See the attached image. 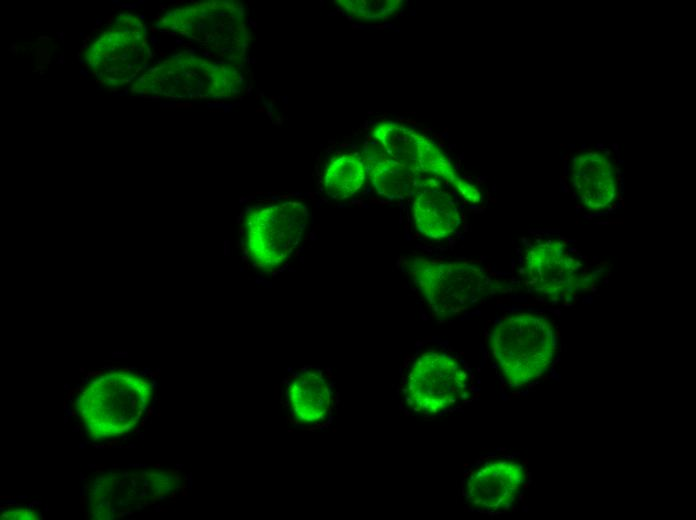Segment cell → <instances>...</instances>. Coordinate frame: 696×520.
I'll return each instance as SVG.
<instances>
[{
	"mask_svg": "<svg viewBox=\"0 0 696 520\" xmlns=\"http://www.w3.org/2000/svg\"><path fill=\"white\" fill-rule=\"evenodd\" d=\"M558 341L557 328L547 316L518 312L498 319L490 345L508 384L523 387L546 373L554 361Z\"/></svg>",
	"mask_w": 696,
	"mask_h": 520,
	"instance_id": "1",
	"label": "cell"
},
{
	"mask_svg": "<svg viewBox=\"0 0 696 520\" xmlns=\"http://www.w3.org/2000/svg\"><path fill=\"white\" fill-rule=\"evenodd\" d=\"M405 270L439 319L459 315L501 289L488 271L466 261L413 257Z\"/></svg>",
	"mask_w": 696,
	"mask_h": 520,
	"instance_id": "2",
	"label": "cell"
},
{
	"mask_svg": "<svg viewBox=\"0 0 696 520\" xmlns=\"http://www.w3.org/2000/svg\"><path fill=\"white\" fill-rule=\"evenodd\" d=\"M523 273L528 287L541 298L564 303L595 283V273L586 260L557 238L530 244L524 255Z\"/></svg>",
	"mask_w": 696,
	"mask_h": 520,
	"instance_id": "3",
	"label": "cell"
},
{
	"mask_svg": "<svg viewBox=\"0 0 696 520\" xmlns=\"http://www.w3.org/2000/svg\"><path fill=\"white\" fill-rule=\"evenodd\" d=\"M171 29L205 43L215 56L238 62L248 51L250 32L239 2L211 1L175 10L165 19Z\"/></svg>",
	"mask_w": 696,
	"mask_h": 520,
	"instance_id": "4",
	"label": "cell"
},
{
	"mask_svg": "<svg viewBox=\"0 0 696 520\" xmlns=\"http://www.w3.org/2000/svg\"><path fill=\"white\" fill-rule=\"evenodd\" d=\"M308 218L306 206L294 201L250 213L246 222V247L254 264L264 269L282 265L299 246Z\"/></svg>",
	"mask_w": 696,
	"mask_h": 520,
	"instance_id": "5",
	"label": "cell"
},
{
	"mask_svg": "<svg viewBox=\"0 0 696 520\" xmlns=\"http://www.w3.org/2000/svg\"><path fill=\"white\" fill-rule=\"evenodd\" d=\"M468 388L467 372L456 358L445 352L426 351L411 365L404 391L414 411L437 415L461 402Z\"/></svg>",
	"mask_w": 696,
	"mask_h": 520,
	"instance_id": "6",
	"label": "cell"
},
{
	"mask_svg": "<svg viewBox=\"0 0 696 520\" xmlns=\"http://www.w3.org/2000/svg\"><path fill=\"white\" fill-rule=\"evenodd\" d=\"M280 403L292 425L312 430L326 425L336 405L334 384L319 369H300L283 380L279 388Z\"/></svg>",
	"mask_w": 696,
	"mask_h": 520,
	"instance_id": "7",
	"label": "cell"
},
{
	"mask_svg": "<svg viewBox=\"0 0 696 520\" xmlns=\"http://www.w3.org/2000/svg\"><path fill=\"white\" fill-rule=\"evenodd\" d=\"M372 133L392 160L422 179L441 182L452 170L438 146L411 127L384 121L375 125Z\"/></svg>",
	"mask_w": 696,
	"mask_h": 520,
	"instance_id": "8",
	"label": "cell"
},
{
	"mask_svg": "<svg viewBox=\"0 0 696 520\" xmlns=\"http://www.w3.org/2000/svg\"><path fill=\"white\" fill-rule=\"evenodd\" d=\"M158 70L160 84L174 96L229 97L239 93L243 83L236 68L190 55L171 60Z\"/></svg>",
	"mask_w": 696,
	"mask_h": 520,
	"instance_id": "9",
	"label": "cell"
},
{
	"mask_svg": "<svg viewBox=\"0 0 696 520\" xmlns=\"http://www.w3.org/2000/svg\"><path fill=\"white\" fill-rule=\"evenodd\" d=\"M526 477L524 466L517 461H487L468 476L463 490L465 500L480 511H503L516 500Z\"/></svg>",
	"mask_w": 696,
	"mask_h": 520,
	"instance_id": "10",
	"label": "cell"
},
{
	"mask_svg": "<svg viewBox=\"0 0 696 520\" xmlns=\"http://www.w3.org/2000/svg\"><path fill=\"white\" fill-rule=\"evenodd\" d=\"M574 193L589 211H603L617 195V175L612 161L604 153L583 151L574 156L571 168Z\"/></svg>",
	"mask_w": 696,
	"mask_h": 520,
	"instance_id": "11",
	"label": "cell"
},
{
	"mask_svg": "<svg viewBox=\"0 0 696 520\" xmlns=\"http://www.w3.org/2000/svg\"><path fill=\"white\" fill-rule=\"evenodd\" d=\"M412 216L417 230L430 239L449 237L461 223L455 199L441 186L424 187L413 195Z\"/></svg>",
	"mask_w": 696,
	"mask_h": 520,
	"instance_id": "12",
	"label": "cell"
},
{
	"mask_svg": "<svg viewBox=\"0 0 696 520\" xmlns=\"http://www.w3.org/2000/svg\"><path fill=\"white\" fill-rule=\"evenodd\" d=\"M378 151L371 154L367 173L378 194L388 199L413 197L420 189L428 186H441L415 175L413 172L392 160L378 144Z\"/></svg>",
	"mask_w": 696,
	"mask_h": 520,
	"instance_id": "13",
	"label": "cell"
},
{
	"mask_svg": "<svg viewBox=\"0 0 696 520\" xmlns=\"http://www.w3.org/2000/svg\"><path fill=\"white\" fill-rule=\"evenodd\" d=\"M367 175L365 161L353 154H344L333 159L327 166L323 183L326 192L333 198L344 199L354 195L363 186Z\"/></svg>",
	"mask_w": 696,
	"mask_h": 520,
	"instance_id": "14",
	"label": "cell"
},
{
	"mask_svg": "<svg viewBox=\"0 0 696 520\" xmlns=\"http://www.w3.org/2000/svg\"><path fill=\"white\" fill-rule=\"evenodd\" d=\"M337 3L350 15L366 20L388 18L402 6L400 0H338Z\"/></svg>",
	"mask_w": 696,
	"mask_h": 520,
	"instance_id": "15",
	"label": "cell"
},
{
	"mask_svg": "<svg viewBox=\"0 0 696 520\" xmlns=\"http://www.w3.org/2000/svg\"><path fill=\"white\" fill-rule=\"evenodd\" d=\"M4 503H6V504H8V505H10V504H16V501L13 500V499H12V500H4Z\"/></svg>",
	"mask_w": 696,
	"mask_h": 520,
	"instance_id": "16",
	"label": "cell"
},
{
	"mask_svg": "<svg viewBox=\"0 0 696 520\" xmlns=\"http://www.w3.org/2000/svg\"><path fill=\"white\" fill-rule=\"evenodd\" d=\"M124 515H125V513H124V511H123V512L119 513V514L117 515V517L120 518V517H123Z\"/></svg>",
	"mask_w": 696,
	"mask_h": 520,
	"instance_id": "17",
	"label": "cell"
},
{
	"mask_svg": "<svg viewBox=\"0 0 696 520\" xmlns=\"http://www.w3.org/2000/svg\"><path fill=\"white\" fill-rule=\"evenodd\" d=\"M131 483H132L133 487H135V486H136V482H135V480H134V479H132V480H131Z\"/></svg>",
	"mask_w": 696,
	"mask_h": 520,
	"instance_id": "18",
	"label": "cell"
},
{
	"mask_svg": "<svg viewBox=\"0 0 696 520\" xmlns=\"http://www.w3.org/2000/svg\"><path fill=\"white\" fill-rule=\"evenodd\" d=\"M74 431H79V427H75Z\"/></svg>",
	"mask_w": 696,
	"mask_h": 520,
	"instance_id": "19",
	"label": "cell"
},
{
	"mask_svg": "<svg viewBox=\"0 0 696 520\" xmlns=\"http://www.w3.org/2000/svg\"><path fill=\"white\" fill-rule=\"evenodd\" d=\"M18 498H27V496H18Z\"/></svg>",
	"mask_w": 696,
	"mask_h": 520,
	"instance_id": "20",
	"label": "cell"
}]
</instances>
